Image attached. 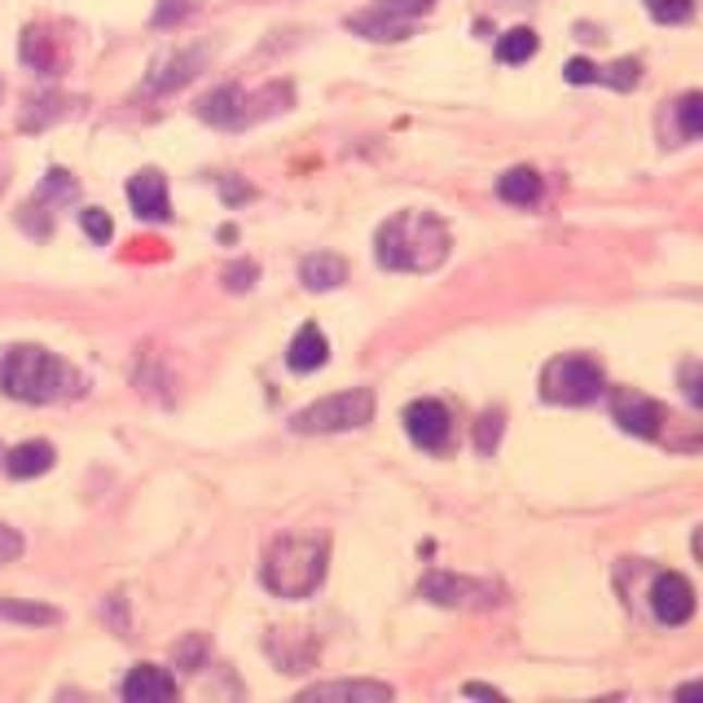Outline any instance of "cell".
<instances>
[{
  "label": "cell",
  "instance_id": "obj_1",
  "mask_svg": "<svg viewBox=\"0 0 703 703\" xmlns=\"http://www.w3.org/2000/svg\"><path fill=\"white\" fill-rule=\"evenodd\" d=\"M448 224L431 211H396L374 233V256L396 273H431L448 260Z\"/></svg>",
  "mask_w": 703,
  "mask_h": 703
},
{
  "label": "cell",
  "instance_id": "obj_2",
  "mask_svg": "<svg viewBox=\"0 0 703 703\" xmlns=\"http://www.w3.org/2000/svg\"><path fill=\"white\" fill-rule=\"evenodd\" d=\"M0 392L27 405H53V400L79 396L84 379L66 361H58L53 351L36 343H14V347H0Z\"/></svg>",
  "mask_w": 703,
  "mask_h": 703
},
{
  "label": "cell",
  "instance_id": "obj_3",
  "mask_svg": "<svg viewBox=\"0 0 703 703\" xmlns=\"http://www.w3.org/2000/svg\"><path fill=\"white\" fill-rule=\"evenodd\" d=\"M325 580V541L282 536L264 558V584L282 599H308Z\"/></svg>",
  "mask_w": 703,
  "mask_h": 703
},
{
  "label": "cell",
  "instance_id": "obj_4",
  "mask_svg": "<svg viewBox=\"0 0 703 703\" xmlns=\"http://www.w3.org/2000/svg\"><path fill=\"white\" fill-rule=\"evenodd\" d=\"M374 418V392L370 387H351L338 396H325L308 409H299L291 418V427L299 435H325V431H351V427H366Z\"/></svg>",
  "mask_w": 703,
  "mask_h": 703
},
{
  "label": "cell",
  "instance_id": "obj_5",
  "mask_svg": "<svg viewBox=\"0 0 703 703\" xmlns=\"http://www.w3.org/2000/svg\"><path fill=\"white\" fill-rule=\"evenodd\" d=\"M541 392L554 405H590L603 396V370L590 357H558L545 366Z\"/></svg>",
  "mask_w": 703,
  "mask_h": 703
},
{
  "label": "cell",
  "instance_id": "obj_6",
  "mask_svg": "<svg viewBox=\"0 0 703 703\" xmlns=\"http://www.w3.org/2000/svg\"><path fill=\"white\" fill-rule=\"evenodd\" d=\"M422 599H431V603H440V607H489V603H497L493 599V584H484V580H466V576H448V571H431L427 580H422Z\"/></svg>",
  "mask_w": 703,
  "mask_h": 703
},
{
  "label": "cell",
  "instance_id": "obj_7",
  "mask_svg": "<svg viewBox=\"0 0 703 703\" xmlns=\"http://www.w3.org/2000/svg\"><path fill=\"white\" fill-rule=\"evenodd\" d=\"M405 431H409V440L418 448L440 453L448 444V435H453V422H448V409L440 400H414L405 409Z\"/></svg>",
  "mask_w": 703,
  "mask_h": 703
},
{
  "label": "cell",
  "instance_id": "obj_8",
  "mask_svg": "<svg viewBox=\"0 0 703 703\" xmlns=\"http://www.w3.org/2000/svg\"><path fill=\"white\" fill-rule=\"evenodd\" d=\"M651 607H655V620L659 625H686L694 616V590H690V580L677 576V571L655 576V584H651Z\"/></svg>",
  "mask_w": 703,
  "mask_h": 703
},
{
  "label": "cell",
  "instance_id": "obj_9",
  "mask_svg": "<svg viewBox=\"0 0 703 703\" xmlns=\"http://www.w3.org/2000/svg\"><path fill=\"white\" fill-rule=\"evenodd\" d=\"M612 418L620 422V431L642 435V440H655L659 435V422H664V409L651 396H642V392H616L612 396Z\"/></svg>",
  "mask_w": 703,
  "mask_h": 703
},
{
  "label": "cell",
  "instance_id": "obj_10",
  "mask_svg": "<svg viewBox=\"0 0 703 703\" xmlns=\"http://www.w3.org/2000/svg\"><path fill=\"white\" fill-rule=\"evenodd\" d=\"M128 202L141 220H168L172 215V202H168V181L159 172H137L128 181Z\"/></svg>",
  "mask_w": 703,
  "mask_h": 703
},
{
  "label": "cell",
  "instance_id": "obj_11",
  "mask_svg": "<svg viewBox=\"0 0 703 703\" xmlns=\"http://www.w3.org/2000/svg\"><path fill=\"white\" fill-rule=\"evenodd\" d=\"M124 699L128 703H168L176 699V681L168 668H155V664H137L124 681Z\"/></svg>",
  "mask_w": 703,
  "mask_h": 703
},
{
  "label": "cell",
  "instance_id": "obj_12",
  "mask_svg": "<svg viewBox=\"0 0 703 703\" xmlns=\"http://www.w3.org/2000/svg\"><path fill=\"white\" fill-rule=\"evenodd\" d=\"M299 699H357V703H387L392 699V686L383 681H321V686H308Z\"/></svg>",
  "mask_w": 703,
  "mask_h": 703
},
{
  "label": "cell",
  "instance_id": "obj_13",
  "mask_svg": "<svg viewBox=\"0 0 703 703\" xmlns=\"http://www.w3.org/2000/svg\"><path fill=\"white\" fill-rule=\"evenodd\" d=\"M325 357H330V343H325V334H321L317 325H304V330L291 338V347H286V366L299 370V374L325 366Z\"/></svg>",
  "mask_w": 703,
  "mask_h": 703
},
{
  "label": "cell",
  "instance_id": "obj_14",
  "mask_svg": "<svg viewBox=\"0 0 703 703\" xmlns=\"http://www.w3.org/2000/svg\"><path fill=\"white\" fill-rule=\"evenodd\" d=\"M238 101H243L238 88H215V92H207V97L198 101V114H202L207 124H215V128H238V124L247 120V110H243Z\"/></svg>",
  "mask_w": 703,
  "mask_h": 703
},
{
  "label": "cell",
  "instance_id": "obj_15",
  "mask_svg": "<svg viewBox=\"0 0 703 703\" xmlns=\"http://www.w3.org/2000/svg\"><path fill=\"white\" fill-rule=\"evenodd\" d=\"M53 466V444H45V440H32V444H18V448H10V457H5V471L14 476V480H36V476H45Z\"/></svg>",
  "mask_w": 703,
  "mask_h": 703
},
{
  "label": "cell",
  "instance_id": "obj_16",
  "mask_svg": "<svg viewBox=\"0 0 703 703\" xmlns=\"http://www.w3.org/2000/svg\"><path fill=\"white\" fill-rule=\"evenodd\" d=\"M299 278H304L308 291H334V286L347 282V264H343V256H325V251H321V256H308V260H304Z\"/></svg>",
  "mask_w": 703,
  "mask_h": 703
},
{
  "label": "cell",
  "instance_id": "obj_17",
  "mask_svg": "<svg viewBox=\"0 0 703 703\" xmlns=\"http://www.w3.org/2000/svg\"><path fill=\"white\" fill-rule=\"evenodd\" d=\"M497 194H502L506 202H515V207H532V202L541 198V176H536L532 168H510V172L497 181Z\"/></svg>",
  "mask_w": 703,
  "mask_h": 703
},
{
  "label": "cell",
  "instance_id": "obj_18",
  "mask_svg": "<svg viewBox=\"0 0 703 703\" xmlns=\"http://www.w3.org/2000/svg\"><path fill=\"white\" fill-rule=\"evenodd\" d=\"M347 27L361 32V36H370V40H405V36H409V23H405V18H392V14H383V10L347 18Z\"/></svg>",
  "mask_w": 703,
  "mask_h": 703
},
{
  "label": "cell",
  "instance_id": "obj_19",
  "mask_svg": "<svg viewBox=\"0 0 703 703\" xmlns=\"http://www.w3.org/2000/svg\"><path fill=\"white\" fill-rule=\"evenodd\" d=\"M536 32L532 27H510L502 40H497V62H506V66H519V62H528L532 53H536Z\"/></svg>",
  "mask_w": 703,
  "mask_h": 703
},
{
  "label": "cell",
  "instance_id": "obj_20",
  "mask_svg": "<svg viewBox=\"0 0 703 703\" xmlns=\"http://www.w3.org/2000/svg\"><path fill=\"white\" fill-rule=\"evenodd\" d=\"M0 616L14 620V625H58V612H53V607L18 603V599H5V603H0Z\"/></svg>",
  "mask_w": 703,
  "mask_h": 703
},
{
  "label": "cell",
  "instance_id": "obj_21",
  "mask_svg": "<svg viewBox=\"0 0 703 703\" xmlns=\"http://www.w3.org/2000/svg\"><path fill=\"white\" fill-rule=\"evenodd\" d=\"M677 128H681V137H690V141L703 137V92H686V97L677 101Z\"/></svg>",
  "mask_w": 703,
  "mask_h": 703
},
{
  "label": "cell",
  "instance_id": "obj_22",
  "mask_svg": "<svg viewBox=\"0 0 703 703\" xmlns=\"http://www.w3.org/2000/svg\"><path fill=\"white\" fill-rule=\"evenodd\" d=\"M638 79H642V66H638L633 58H620V62H612V66H599V84H612V88H620V92L638 88Z\"/></svg>",
  "mask_w": 703,
  "mask_h": 703
},
{
  "label": "cell",
  "instance_id": "obj_23",
  "mask_svg": "<svg viewBox=\"0 0 703 703\" xmlns=\"http://www.w3.org/2000/svg\"><path fill=\"white\" fill-rule=\"evenodd\" d=\"M642 5L651 10L655 23H686L690 10H694V0H642Z\"/></svg>",
  "mask_w": 703,
  "mask_h": 703
},
{
  "label": "cell",
  "instance_id": "obj_24",
  "mask_svg": "<svg viewBox=\"0 0 703 703\" xmlns=\"http://www.w3.org/2000/svg\"><path fill=\"white\" fill-rule=\"evenodd\" d=\"M194 66H198V53H189V58H176V62L168 66V75H155V79H150V88H155V92H168V88L185 84V79L194 75Z\"/></svg>",
  "mask_w": 703,
  "mask_h": 703
},
{
  "label": "cell",
  "instance_id": "obj_25",
  "mask_svg": "<svg viewBox=\"0 0 703 703\" xmlns=\"http://www.w3.org/2000/svg\"><path fill=\"white\" fill-rule=\"evenodd\" d=\"M79 224H84V233H88L92 243H110V233H114V224H110V215H106L101 207L79 211Z\"/></svg>",
  "mask_w": 703,
  "mask_h": 703
},
{
  "label": "cell",
  "instance_id": "obj_26",
  "mask_svg": "<svg viewBox=\"0 0 703 703\" xmlns=\"http://www.w3.org/2000/svg\"><path fill=\"white\" fill-rule=\"evenodd\" d=\"M431 5H435V0H379V10H383V14L405 18V23H409V18H418V14H427Z\"/></svg>",
  "mask_w": 703,
  "mask_h": 703
},
{
  "label": "cell",
  "instance_id": "obj_27",
  "mask_svg": "<svg viewBox=\"0 0 703 703\" xmlns=\"http://www.w3.org/2000/svg\"><path fill=\"white\" fill-rule=\"evenodd\" d=\"M497 440H502V414H497V409H489V414L480 418L476 444H480V453H493V448H497Z\"/></svg>",
  "mask_w": 703,
  "mask_h": 703
},
{
  "label": "cell",
  "instance_id": "obj_28",
  "mask_svg": "<svg viewBox=\"0 0 703 703\" xmlns=\"http://www.w3.org/2000/svg\"><path fill=\"white\" fill-rule=\"evenodd\" d=\"M563 79H567V84H599V66H594L590 58H571V62L563 66Z\"/></svg>",
  "mask_w": 703,
  "mask_h": 703
},
{
  "label": "cell",
  "instance_id": "obj_29",
  "mask_svg": "<svg viewBox=\"0 0 703 703\" xmlns=\"http://www.w3.org/2000/svg\"><path fill=\"white\" fill-rule=\"evenodd\" d=\"M681 387L694 409H703V366H681Z\"/></svg>",
  "mask_w": 703,
  "mask_h": 703
},
{
  "label": "cell",
  "instance_id": "obj_30",
  "mask_svg": "<svg viewBox=\"0 0 703 703\" xmlns=\"http://www.w3.org/2000/svg\"><path fill=\"white\" fill-rule=\"evenodd\" d=\"M27 550V541L14 532V528H5V523H0V563H14L18 554Z\"/></svg>",
  "mask_w": 703,
  "mask_h": 703
},
{
  "label": "cell",
  "instance_id": "obj_31",
  "mask_svg": "<svg viewBox=\"0 0 703 703\" xmlns=\"http://www.w3.org/2000/svg\"><path fill=\"white\" fill-rule=\"evenodd\" d=\"M256 278H260L256 264H233V269H224V286H229V291H247Z\"/></svg>",
  "mask_w": 703,
  "mask_h": 703
},
{
  "label": "cell",
  "instance_id": "obj_32",
  "mask_svg": "<svg viewBox=\"0 0 703 703\" xmlns=\"http://www.w3.org/2000/svg\"><path fill=\"white\" fill-rule=\"evenodd\" d=\"M181 14H189V0H168V5H159L155 23H159V27H168V23H176Z\"/></svg>",
  "mask_w": 703,
  "mask_h": 703
},
{
  "label": "cell",
  "instance_id": "obj_33",
  "mask_svg": "<svg viewBox=\"0 0 703 703\" xmlns=\"http://www.w3.org/2000/svg\"><path fill=\"white\" fill-rule=\"evenodd\" d=\"M466 694H476V699H502V690H493L484 681H466Z\"/></svg>",
  "mask_w": 703,
  "mask_h": 703
},
{
  "label": "cell",
  "instance_id": "obj_34",
  "mask_svg": "<svg viewBox=\"0 0 703 703\" xmlns=\"http://www.w3.org/2000/svg\"><path fill=\"white\" fill-rule=\"evenodd\" d=\"M247 194H251V189H247V185H238V181H229V185H224V198H229V202H243Z\"/></svg>",
  "mask_w": 703,
  "mask_h": 703
},
{
  "label": "cell",
  "instance_id": "obj_35",
  "mask_svg": "<svg viewBox=\"0 0 703 703\" xmlns=\"http://www.w3.org/2000/svg\"><path fill=\"white\" fill-rule=\"evenodd\" d=\"M677 699H703V681H686V686H677Z\"/></svg>",
  "mask_w": 703,
  "mask_h": 703
}]
</instances>
